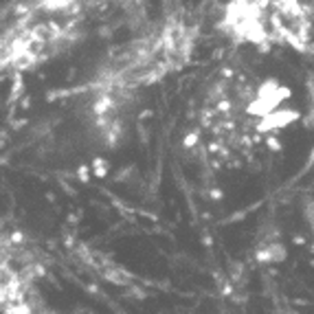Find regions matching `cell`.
<instances>
[{"instance_id":"cell-1","label":"cell","mask_w":314,"mask_h":314,"mask_svg":"<svg viewBox=\"0 0 314 314\" xmlns=\"http://www.w3.org/2000/svg\"><path fill=\"white\" fill-rule=\"evenodd\" d=\"M312 88H314V86H312Z\"/></svg>"}]
</instances>
